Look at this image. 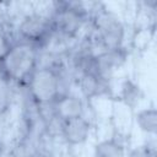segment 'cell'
I'll return each mask as SVG.
<instances>
[{"label":"cell","mask_w":157,"mask_h":157,"mask_svg":"<svg viewBox=\"0 0 157 157\" xmlns=\"http://www.w3.org/2000/svg\"><path fill=\"white\" fill-rule=\"evenodd\" d=\"M129 56H130V49L128 44L117 49L105 50L96 55L94 59L96 75L102 77L103 80L112 82L114 74L128 63Z\"/></svg>","instance_id":"obj_7"},{"label":"cell","mask_w":157,"mask_h":157,"mask_svg":"<svg viewBox=\"0 0 157 157\" xmlns=\"http://www.w3.org/2000/svg\"><path fill=\"white\" fill-rule=\"evenodd\" d=\"M16 98H17L16 87L6 78L0 76V117L7 118Z\"/></svg>","instance_id":"obj_12"},{"label":"cell","mask_w":157,"mask_h":157,"mask_svg":"<svg viewBox=\"0 0 157 157\" xmlns=\"http://www.w3.org/2000/svg\"><path fill=\"white\" fill-rule=\"evenodd\" d=\"M88 104L87 102L76 90L58 97V99L52 104L54 117L60 121L88 117Z\"/></svg>","instance_id":"obj_6"},{"label":"cell","mask_w":157,"mask_h":157,"mask_svg":"<svg viewBox=\"0 0 157 157\" xmlns=\"http://www.w3.org/2000/svg\"><path fill=\"white\" fill-rule=\"evenodd\" d=\"M88 29L92 39L102 52L126 45L128 27L124 20L103 2H98L90 18Z\"/></svg>","instance_id":"obj_1"},{"label":"cell","mask_w":157,"mask_h":157,"mask_svg":"<svg viewBox=\"0 0 157 157\" xmlns=\"http://www.w3.org/2000/svg\"><path fill=\"white\" fill-rule=\"evenodd\" d=\"M16 40L28 43L38 50L49 47L53 39V27L50 17L44 10L32 9L21 13L15 23Z\"/></svg>","instance_id":"obj_3"},{"label":"cell","mask_w":157,"mask_h":157,"mask_svg":"<svg viewBox=\"0 0 157 157\" xmlns=\"http://www.w3.org/2000/svg\"><path fill=\"white\" fill-rule=\"evenodd\" d=\"M125 142L119 136H110L98 141L93 146L92 157H126Z\"/></svg>","instance_id":"obj_10"},{"label":"cell","mask_w":157,"mask_h":157,"mask_svg":"<svg viewBox=\"0 0 157 157\" xmlns=\"http://www.w3.org/2000/svg\"><path fill=\"white\" fill-rule=\"evenodd\" d=\"M126 157H157V150L155 144V137H150L146 142L131 148Z\"/></svg>","instance_id":"obj_13"},{"label":"cell","mask_w":157,"mask_h":157,"mask_svg":"<svg viewBox=\"0 0 157 157\" xmlns=\"http://www.w3.org/2000/svg\"><path fill=\"white\" fill-rule=\"evenodd\" d=\"M93 123L90 117H80L60 123V141L70 147L83 146L91 137Z\"/></svg>","instance_id":"obj_5"},{"label":"cell","mask_w":157,"mask_h":157,"mask_svg":"<svg viewBox=\"0 0 157 157\" xmlns=\"http://www.w3.org/2000/svg\"><path fill=\"white\" fill-rule=\"evenodd\" d=\"M137 129L148 137H155L157 132V110L153 105L139 109L134 115Z\"/></svg>","instance_id":"obj_11"},{"label":"cell","mask_w":157,"mask_h":157,"mask_svg":"<svg viewBox=\"0 0 157 157\" xmlns=\"http://www.w3.org/2000/svg\"><path fill=\"white\" fill-rule=\"evenodd\" d=\"M25 91L29 99L39 107L53 104L63 94L60 70L37 66L29 76Z\"/></svg>","instance_id":"obj_4"},{"label":"cell","mask_w":157,"mask_h":157,"mask_svg":"<svg viewBox=\"0 0 157 157\" xmlns=\"http://www.w3.org/2000/svg\"><path fill=\"white\" fill-rule=\"evenodd\" d=\"M117 97L126 108L135 110L144 98V91L134 78L126 77L120 82Z\"/></svg>","instance_id":"obj_9"},{"label":"cell","mask_w":157,"mask_h":157,"mask_svg":"<svg viewBox=\"0 0 157 157\" xmlns=\"http://www.w3.org/2000/svg\"><path fill=\"white\" fill-rule=\"evenodd\" d=\"M38 49L25 42H15L0 60V76L11 82L16 90L25 88L37 67Z\"/></svg>","instance_id":"obj_2"},{"label":"cell","mask_w":157,"mask_h":157,"mask_svg":"<svg viewBox=\"0 0 157 157\" xmlns=\"http://www.w3.org/2000/svg\"><path fill=\"white\" fill-rule=\"evenodd\" d=\"M75 88L87 102L99 98H110L114 94L112 82L93 74L77 77L75 80Z\"/></svg>","instance_id":"obj_8"},{"label":"cell","mask_w":157,"mask_h":157,"mask_svg":"<svg viewBox=\"0 0 157 157\" xmlns=\"http://www.w3.org/2000/svg\"><path fill=\"white\" fill-rule=\"evenodd\" d=\"M10 148V144L7 142L4 134H0V157H5Z\"/></svg>","instance_id":"obj_14"},{"label":"cell","mask_w":157,"mask_h":157,"mask_svg":"<svg viewBox=\"0 0 157 157\" xmlns=\"http://www.w3.org/2000/svg\"><path fill=\"white\" fill-rule=\"evenodd\" d=\"M40 157H48V156H40Z\"/></svg>","instance_id":"obj_15"}]
</instances>
